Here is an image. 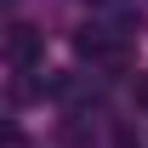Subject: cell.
I'll list each match as a JSON object with an SVG mask.
<instances>
[{
	"mask_svg": "<svg viewBox=\"0 0 148 148\" xmlns=\"http://www.w3.org/2000/svg\"><path fill=\"white\" fill-rule=\"evenodd\" d=\"M131 34L137 29H125V23H91V29H80L74 34V51L86 57L91 69H125L131 63Z\"/></svg>",
	"mask_w": 148,
	"mask_h": 148,
	"instance_id": "cell-1",
	"label": "cell"
},
{
	"mask_svg": "<svg viewBox=\"0 0 148 148\" xmlns=\"http://www.w3.org/2000/svg\"><path fill=\"white\" fill-rule=\"evenodd\" d=\"M6 57H12L17 74H34V63H40V34L29 29V23H12V29H6Z\"/></svg>",
	"mask_w": 148,
	"mask_h": 148,
	"instance_id": "cell-2",
	"label": "cell"
},
{
	"mask_svg": "<svg viewBox=\"0 0 148 148\" xmlns=\"http://www.w3.org/2000/svg\"><path fill=\"white\" fill-rule=\"evenodd\" d=\"M131 97H137V108H148V74H137V80H131Z\"/></svg>",
	"mask_w": 148,
	"mask_h": 148,
	"instance_id": "cell-3",
	"label": "cell"
}]
</instances>
